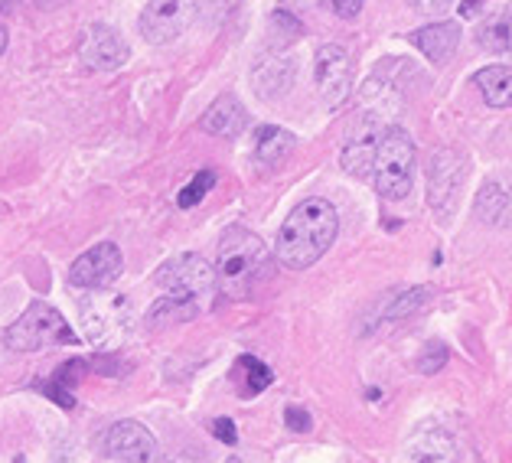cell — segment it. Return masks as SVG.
I'll return each mask as SVG.
<instances>
[{"mask_svg": "<svg viewBox=\"0 0 512 463\" xmlns=\"http://www.w3.org/2000/svg\"><path fill=\"white\" fill-rule=\"evenodd\" d=\"M336 232H340V216H336L330 199H320V196L304 199V203L294 206L291 216L284 219L274 255L291 271L314 268L317 261L330 252V245L336 242Z\"/></svg>", "mask_w": 512, "mask_h": 463, "instance_id": "cell-1", "label": "cell"}, {"mask_svg": "<svg viewBox=\"0 0 512 463\" xmlns=\"http://www.w3.org/2000/svg\"><path fill=\"white\" fill-rule=\"evenodd\" d=\"M268 278H271L268 245L261 242L255 232L242 229V225L226 229V235H222V242H219V258H216L219 291L232 300H245Z\"/></svg>", "mask_w": 512, "mask_h": 463, "instance_id": "cell-2", "label": "cell"}, {"mask_svg": "<svg viewBox=\"0 0 512 463\" xmlns=\"http://www.w3.org/2000/svg\"><path fill=\"white\" fill-rule=\"evenodd\" d=\"M154 284L164 291V297L180 300V304H190L196 310H203L209 304V297L216 294V268L209 265L203 255L186 252L170 258L164 268L154 274Z\"/></svg>", "mask_w": 512, "mask_h": 463, "instance_id": "cell-3", "label": "cell"}, {"mask_svg": "<svg viewBox=\"0 0 512 463\" xmlns=\"http://www.w3.org/2000/svg\"><path fill=\"white\" fill-rule=\"evenodd\" d=\"M372 177H376V190L382 199L398 203V199L408 196L411 177H415V144L402 128H389L379 134Z\"/></svg>", "mask_w": 512, "mask_h": 463, "instance_id": "cell-4", "label": "cell"}, {"mask_svg": "<svg viewBox=\"0 0 512 463\" xmlns=\"http://www.w3.org/2000/svg\"><path fill=\"white\" fill-rule=\"evenodd\" d=\"M72 343H76V333H72L69 320L56 307L43 304V300H33L23 310V317L7 330V346L14 353H43V349L72 346Z\"/></svg>", "mask_w": 512, "mask_h": 463, "instance_id": "cell-5", "label": "cell"}, {"mask_svg": "<svg viewBox=\"0 0 512 463\" xmlns=\"http://www.w3.org/2000/svg\"><path fill=\"white\" fill-rule=\"evenodd\" d=\"M467 180V157L454 147H441L428 164V203L441 219H451L457 209V193Z\"/></svg>", "mask_w": 512, "mask_h": 463, "instance_id": "cell-6", "label": "cell"}, {"mask_svg": "<svg viewBox=\"0 0 512 463\" xmlns=\"http://www.w3.org/2000/svg\"><path fill=\"white\" fill-rule=\"evenodd\" d=\"M199 10V0H151L141 10V33L147 43L154 46H167L173 40L190 30V23Z\"/></svg>", "mask_w": 512, "mask_h": 463, "instance_id": "cell-7", "label": "cell"}, {"mask_svg": "<svg viewBox=\"0 0 512 463\" xmlns=\"http://www.w3.org/2000/svg\"><path fill=\"white\" fill-rule=\"evenodd\" d=\"M314 72H317V92L320 102L330 111L340 108L349 95H353V59L340 43H323L314 56Z\"/></svg>", "mask_w": 512, "mask_h": 463, "instance_id": "cell-8", "label": "cell"}, {"mask_svg": "<svg viewBox=\"0 0 512 463\" xmlns=\"http://www.w3.org/2000/svg\"><path fill=\"white\" fill-rule=\"evenodd\" d=\"M124 271V255L115 242H98L89 252L79 255L69 268V284L82 291H105Z\"/></svg>", "mask_w": 512, "mask_h": 463, "instance_id": "cell-9", "label": "cell"}, {"mask_svg": "<svg viewBox=\"0 0 512 463\" xmlns=\"http://www.w3.org/2000/svg\"><path fill=\"white\" fill-rule=\"evenodd\" d=\"M82 317H85V336L98 346H115L118 336L128 330V300L118 294H105V297H92L82 304Z\"/></svg>", "mask_w": 512, "mask_h": 463, "instance_id": "cell-10", "label": "cell"}, {"mask_svg": "<svg viewBox=\"0 0 512 463\" xmlns=\"http://www.w3.org/2000/svg\"><path fill=\"white\" fill-rule=\"evenodd\" d=\"M105 457L111 463H154L157 437L137 421H118L105 431Z\"/></svg>", "mask_w": 512, "mask_h": 463, "instance_id": "cell-11", "label": "cell"}, {"mask_svg": "<svg viewBox=\"0 0 512 463\" xmlns=\"http://www.w3.org/2000/svg\"><path fill=\"white\" fill-rule=\"evenodd\" d=\"M82 62L89 69L95 72H115L121 69L124 62H128L131 56V49L128 43H124V36L115 30V27H108V23H92L89 30H85L82 36Z\"/></svg>", "mask_w": 512, "mask_h": 463, "instance_id": "cell-12", "label": "cell"}, {"mask_svg": "<svg viewBox=\"0 0 512 463\" xmlns=\"http://www.w3.org/2000/svg\"><path fill=\"white\" fill-rule=\"evenodd\" d=\"M408 463H457V444L451 431L424 421L408 441Z\"/></svg>", "mask_w": 512, "mask_h": 463, "instance_id": "cell-13", "label": "cell"}, {"mask_svg": "<svg viewBox=\"0 0 512 463\" xmlns=\"http://www.w3.org/2000/svg\"><path fill=\"white\" fill-rule=\"evenodd\" d=\"M411 43H415L424 53V59H431L434 66H444V62L457 53L460 27L454 20H437L431 27H421L418 33H411Z\"/></svg>", "mask_w": 512, "mask_h": 463, "instance_id": "cell-14", "label": "cell"}, {"mask_svg": "<svg viewBox=\"0 0 512 463\" xmlns=\"http://www.w3.org/2000/svg\"><path fill=\"white\" fill-rule=\"evenodd\" d=\"M473 212L483 225H493V229H509L512 225V190L503 183H483V190L477 193V203Z\"/></svg>", "mask_w": 512, "mask_h": 463, "instance_id": "cell-15", "label": "cell"}, {"mask_svg": "<svg viewBox=\"0 0 512 463\" xmlns=\"http://www.w3.org/2000/svg\"><path fill=\"white\" fill-rule=\"evenodd\" d=\"M199 128L212 137H235L245 128V108L235 95H219L199 121Z\"/></svg>", "mask_w": 512, "mask_h": 463, "instance_id": "cell-16", "label": "cell"}, {"mask_svg": "<svg viewBox=\"0 0 512 463\" xmlns=\"http://www.w3.org/2000/svg\"><path fill=\"white\" fill-rule=\"evenodd\" d=\"M473 85L490 108H512V66H486L473 75Z\"/></svg>", "mask_w": 512, "mask_h": 463, "instance_id": "cell-17", "label": "cell"}, {"mask_svg": "<svg viewBox=\"0 0 512 463\" xmlns=\"http://www.w3.org/2000/svg\"><path fill=\"white\" fill-rule=\"evenodd\" d=\"M294 150V134L278 128V124H265V128H258V137H255V157L258 164L265 167H274L281 164V160L291 157Z\"/></svg>", "mask_w": 512, "mask_h": 463, "instance_id": "cell-18", "label": "cell"}, {"mask_svg": "<svg viewBox=\"0 0 512 463\" xmlns=\"http://www.w3.org/2000/svg\"><path fill=\"white\" fill-rule=\"evenodd\" d=\"M431 300V287H411V291H398L382 304V320L379 323H398V320H408L411 314Z\"/></svg>", "mask_w": 512, "mask_h": 463, "instance_id": "cell-19", "label": "cell"}, {"mask_svg": "<svg viewBox=\"0 0 512 463\" xmlns=\"http://www.w3.org/2000/svg\"><path fill=\"white\" fill-rule=\"evenodd\" d=\"M79 369H85V362L82 359H72V362H66L56 375H53V382H46L43 385V392L53 398L56 405H62V408H76V382L82 379V372Z\"/></svg>", "mask_w": 512, "mask_h": 463, "instance_id": "cell-20", "label": "cell"}, {"mask_svg": "<svg viewBox=\"0 0 512 463\" xmlns=\"http://www.w3.org/2000/svg\"><path fill=\"white\" fill-rule=\"evenodd\" d=\"M340 164L349 177L366 180L372 173V164H376V141H372V137H353V141L343 147Z\"/></svg>", "mask_w": 512, "mask_h": 463, "instance_id": "cell-21", "label": "cell"}, {"mask_svg": "<svg viewBox=\"0 0 512 463\" xmlns=\"http://www.w3.org/2000/svg\"><path fill=\"white\" fill-rule=\"evenodd\" d=\"M477 43L486 49V53H512V14H496L483 23L477 30Z\"/></svg>", "mask_w": 512, "mask_h": 463, "instance_id": "cell-22", "label": "cell"}, {"mask_svg": "<svg viewBox=\"0 0 512 463\" xmlns=\"http://www.w3.org/2000/svg\"><path fill=\"white\" fill-rule=\"evenodd\" d=\"M239 372L245 375V385H242V395H258V392H265L268 385L274 382V372L265 366L261 359H255V356H242L239 359Z\"/></svg>", "mask_w": 512, "mask_h": 463, "instance_id": "cell-23", "label": "cell"}, {"mask_svg": "<svg viewBox=\"0 0 512 463\" xmlns=\"http://www.w3.org/2000/svg\"><path fill=\"white\" fill-rule=\"evenodd\" d=\"M212 186H216V173H212V170H199L196 177L180 190L177 206H180V209H193L196 203H203V196L212 190Z\"/></svg>", "mask_w": 512, "mask_h": 463, "instance_id": "cell-24", "label": "cell"}, {"mask_svg": "<svg viewBox=\"0 0 512 463\" xmlns=\"http://www.w3.org/2000/svg\"><path fill=\"white\" fill-rule=\"evenodd\" d=\"M447 346L444 343H437V340H431L428 346L421 349V356H418V372L421 375H437L444 366H447Z\"/></svg>", "mask_w": 512, "mask_h": 463, "instance_id": "cell-25", "label": "cell"}, {"mask_svg": "<svg viewBox=\"0 0 512 463\" xmlns=\"http://www.w3.org/2000/svg\"><path fill=\"white\" fill-rule=\"evenodd\" d=\"M209 431L216 434V441H222V444H229V447L239 444V431H235L232 418H216V421L209 424Z\"/></svg>", "mask_w": 512, "mask_h": 463, "instance_id": "cell-26", "label": "cell"}, {"mask_svg": "<svg viewBox=\"0 0 512 463\" xmlns=\"http://www.w3.org/2000/svg\"><path fill=\"white\" fill-rule=\"evenodd\" d=\"M284 421H287V428L297 431V434H307L310 428H314V421H310L307 411L304 408H294V405L284 411Z\"/></svg>", "mask_w": 512, "mask_h": 463, "instance_id": "cell-27", "label": "cell"}, {"mask_svg": "<svg viewBox=\"0 0 512 463\" xmlns=\"http://www.w3.org/2000/svg\"><path fill=\"white\" fill-rule=\"evenodd\" d=\"M330 4H333V14L343 20L359 17V10H362V0H330Z\"/></svg>", "mask_w": 512, "mask_h": 463, "instance_id": "cell-28", "label": "cell"}, {"mask_svg": "<svg viewBox=\"0 0 512 463\" xmlns=\"http://www.w3.org/2000/svg\"><path fill=\"white\" fill-rule=\"evenodd\" d=\"M411 4H415V10H421V14H444L454 0H411Z\"/></svg>", "mask_w": 512, "mask_h": 463, "instance_id": "cell-29", "label": "cell"}, {"mask_svg": "<svg viewBox=\"0 0 512 463\" xmlns=\"http://www.w3.org/2000/svg\"><path fill=\"white\" fill-rule=\"evenodd\" d=\"M480 7H483V0H460V17L470 20V17H477L480 14Z\"/></svg>", "mask_w": 512, "mask_h": 463, "instance_id": "cell-30", "label": "cell"}, {"mask_svg": "<svg viewBox=\"0 0 512 463\" xmlns=\"http://www.w3.org/2000/svg\"><path fill=\"white\" fill-rule=\"evenodd\" d=\"M0 53H7V27H0Z\"/></svg>", "mask_w": 512, "mask_h": 463, "instance_id": "cell-31", "label": "cell"}, {"mask_svg": "<svg viewBox=\"0 0 512 463\" xmlns=\"http://www.w3.org/2000/svg\"><path fill=\"white\" fill-rule=\"evenodd\" d=\"M226 463H242V460H239V457H229Z\"/></svg>", "mask_w": 512, "mask_h": 463, "instance_id": "cell-32", "label": "cell"}]
</instances>
